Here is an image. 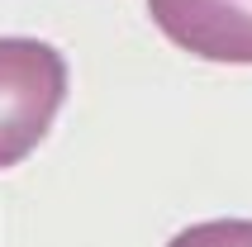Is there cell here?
Instances as JSON below:
<instances>
[{
    "label": "cell",
    "instance_id": "cell-2",
    "mask_svg": "<svg viewBox=\"0 0 252 247\" xmlns=\"http://www.w3.org/2000/svg\"><path fill=\"white\" fill-rule=\"evenodd\" d=\"M148 10L176 48L205 62L252 67V0H148Z\"/></svg>",
    "mask_w": 252,
    "mask_h": 247
},
{
    "label": "cell",
    "instance_id": "cell-1",
    "mask_svg": "<svg viewBox=\"0 0 252 247\" xmlns=\"http://www.w3.org/2000/svg\"><path fill=\"white\" fill-rule=\"evenodd\" d=\"M67 100V62L43 38H0V171L24 162Z\"/></svg>",
    "mask_w": 252,
    "mask_h": 247
},
{
    "label": "cell",
    "instance_id": "cell-3",
    "mask_svg": "<svg viewBox=\"0 0 252 247\" xmlns=\"http://www.w3.org/2000/svg\"><path fill=\"white\" fill-rule=\"evenodd\" d=\"M167 247H252V219H210L190 223Z\"/></svg>",
    "mask_w": 252,
    "mask_h": 247
}]
</instances>
